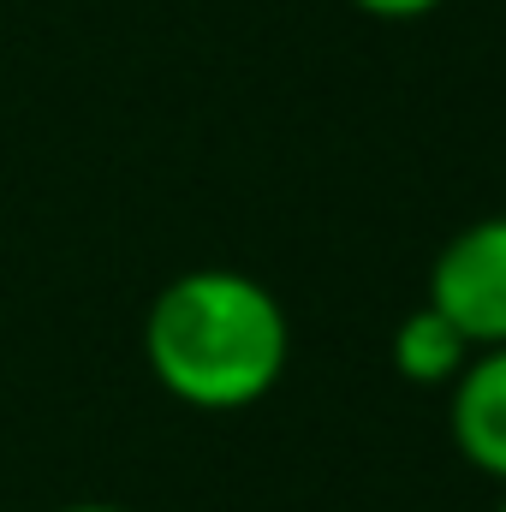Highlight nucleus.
<instances>
[{
  "mask_svg": "<svg viewBox=\"0 0 506 512\" xmlns=\"http://www.w3.org/2000/svg\"><path fill=\"white\" fill-rule=\"evenodd\" d=\"M54 512H131V507H108V501H72V507H54Z\"/></svg>",
  "mask_w": 506,
  "mask_h": 512,
  "instance_id": "423d86ee",
  "label": "nucleus"
},
{
  "mask_svg": "<svg viewBox=\"0 0 506 512\" xmlns=\"http://www.w3.org/2000/svg\"><path fill=\"white\" fill-rule=\"evenodd\" d=\"M471 340L423 298L417 310H405L399 316V328H393V370L405 376L411 387H453V376L471 364Z\"/></svg>",
  "mask_w": 506,
  "mask_h": 512,
  "instance_id": "20e7f679",
  "label": "nucleus"
},
{
  "mask_svg": "<svg viewBox=\"0 0 506 512\" xmlns=\"http://www.w3.org/2000/svg\"><path fill=\"white\" fill-rule=\"evenodd\" d=\"M358 12H370L381 24H411V18H429L435 6H447V0H352Z\"/></svg>",
  "mask_w": 506,
  "mask_h": 512,
  "instance_id": "39448f33",
  "label": "nucleus"
},
{
  "mask_svg": "<svg viewBox=\"0 0 506 512\" xmlns=\"http://www.w3.org/2000/svg\"><path fill=\"white\" fill-rule=\"evenodd\" d=\"M495 512H506V495H501V507H495Z\"/></svg>",
  "mask_w": 506,
  "mask_h": 512,
  "instance_id": "0eeeda50",
  "label": "nucleus"
},
{
  "mask_svg": "<svg viewBox=\"0 0 506 512\" xmlns=\"http://www.w3.org/2000/svg\"><path fill=\"white\" fill-rule=\"evenodd\" d=\"M143 364L191 411H245L292 364L286 304L239 268L173 274L143 316Z\"/></svg>",
  "mask_w": 506,
  "mask_h": 512,
  "instance_id": "f257e3e1",
  "label": "nucleus"
},
{
  "mask_svg": "<svg viewBox=\"0 0 506 512\" xmlns=\"http://www.w3.org/2000/svg\"><path fill=\"white\" fill-rule=\"evenodd\" d=\"M477 352L506 346V215H483L459 227L435 262H429V292H423Z\"/></svg>",
  "mask_w": 506,
  "mask_h": 512,
  "instance_id": "f03ea898",
  "label": "nucleus"
},
{
  "mask_svg": "<svg viewBox=\"0 0 506 512\" xmlns=\"http://www.w3.org/2000/svg\"><path fill=\"white\" fill-rule=\"evenodd\" d=\"M447 429L471 471L506 489V346L471 352V364L447 387Z\"/></svg>",
  "mask_w": 506,
  "mask_h": 512,
  "instance_id": "7ed1b4c3",
  "label": "nucleus"
}]
</instances>
